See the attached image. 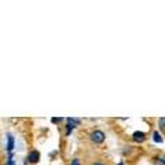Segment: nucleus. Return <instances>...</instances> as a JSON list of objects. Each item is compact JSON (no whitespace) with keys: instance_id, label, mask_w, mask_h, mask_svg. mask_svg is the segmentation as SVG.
Here are the masks:
<instances>
[{"instance_id":"2","label":"nucleus","mask_w":165,"mask_h":165,"mask_svg":"<svg viewBox=\"0 0 165 165\" xmlns=\"http://www.w3.org/2000/svg\"><path fill=\"white\" fill-rule=\"evenodd\" d=\"M39 158H40V153L39 152H32V153H29V156H28V160H29V162H32V164L37 162Z\"/></svg>"},{"instance_id":"3","label":"nucleus","mask_w":165,"mask_h":165,"mask_svg":"<svg viewBox=\"0 0 165 165\" xmlns=\"http://www.w3.org/2000/svg\"><path fill=\"white\" fill-rule=\"evenodd\" d=\"M79 123H80V121L77 120V118H67V134H69L70 130H73Z\"/></svg>"},{"instance_id":"12","label":"nucleus","mask_w":165,"mask_h":165,"mask_svg":"<svg viewBox=\"0 0 165 165\" xmlns=\"http://www.w3.org/2000/svg\"><path fill=\"white\" fill-rule=\"evenodd\" d=\"M94 165H103V164H99V162H96V164H94Z\"/></svg>"},{"instance_id":"10","label":"nucleus","mask_w":165,"mask_h":165,"mask_svg":"<svg viewBox=\"0 0 165 165\" xmlns=\"http://www.w3.org/2000/svg\"><path fill=\"white\" fill-rule=\"evenodd\" d=\"M8 165H14V161L11 160V157H10V160H8Z\"/></svg>"},{"instance_id":"9","label":"nucleus","mask_w":165,"mask_h":165,"mask_svg":"<svg viewBox=\"0 0 165 165\" xmlns=\"http://www.w3.org/2000/svg\"><path fill=\"white\" fill-rule=\"evenodd\" d=\"M72 165H80V161H79V160H73Z\"/></svg>"},{"instance_id":"6","label":"nucleus","mask_w":165,"mask_h":165,"mask_svg":"<svg viewBox=\"0 0 165 165\" xmlns=\"http://www.w3.org/2000/svg\"><path fill=\"white\" fill-rule=\"evenodd\" d=\"M156 164L157 165H165V157L164 156H158L156 158Z\"/></svg>"},{"instance_id":"11","label":"nucleus","mask_w":165,"mask_h":165,"mask_svg":"<svg viewBox=\"0 0 165 165\" xmlns=\"http://www.w3.org/2000/svg\"><path fill=\"white\" fill-rule=\"evenodd\" d=\"M58 121H61V118H52V123H58Z\"/></svg>"},{"instance_id":"7","label":"nucleus","mask_w":165,"mask_h":165,"mask_svg":"<svg viewBox=\"0 0 165 165\" xmlns=\"http://www.w3.org/2000/svg\"><path fill=\"white\" fill-rule=\"evenodd\" d=\"M158 125H160L161 130L165 131V117H162V118H160V120H158Z\"/></svg>"},{"instance_id":"4","label":"nucleus","mask_w":165,"mask_h":165,"mask_svg":"<svg viewBox=\"0 0 165 165\" xmlns=\"http://www.w3.org/2000/svg\"><path fill=\"white\" fill-rule=\"evenodd\" d=\"M134 139L136 142H143V140H144V134H143V132H135Z\"/></svg>"},{"instance_id":"1","label":"nucleus","mask_w":165,"mask_h":165,"mask_svg":"<svg viewBox=\"0 0 165 165\" xmlns=\"http://www.w3.org/2000/svg\"><path fill=\"white\" fill-rule=\"evenodd\" d=\"M91 139H92L95 143H102L103 140H105V134H103L102 131H94V132L91 134Z\"/></svg>"},{"instance_id":"8","label":"nucleus","mask_w":165,"mask_h":165,"mask_svg":"<svg viewBox=\"0 0 165 165\" xmlns=\"http://www.w3.org/2000/svg\"><path fill=\"white\" fill-rule=\"evenodd\" d=\"M153 136H154V140H156V142H162V138H161V135L158 134V132H154V135H153Z\"/></svg>"},{"instance_id":"5","label":"nucleus","mask_w":165,"mask_h":165,"mask_svg":"<svg viewBox=\"0 0 165 165\" xmlns=\"http://www.w3.org/2000/svg\"><path fill=\"white\" fill-rule=\"evenodd\" d=\"M8 143H7V150H8V152H11V150H13L14 149V138H13V135H8Z\"/></svg>"}]
</instances>
